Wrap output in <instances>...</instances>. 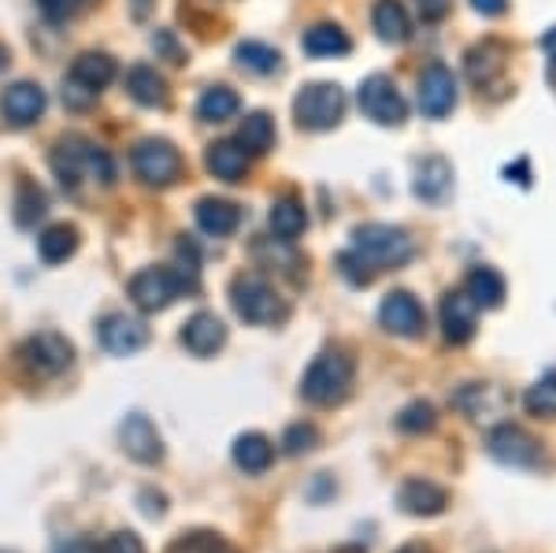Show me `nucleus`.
<instances>
[{
  "label": "nucleus",
  "mask_w": 556,
  "mask_h": 553,
  "mask_svg": "<svg viewBox=\"0 0 556 553\" xmlns=\"http://www.w3.org/2000/svg\"><path fill=\"white\" fill-rule=\"evenodd\" d=\"M130 301L141 312H164L175 305L182 293L197 290V261L190 264H164V267H141L130 279Z\"/></svg>",
  "instance_id": "1"
},
{
  "label": "nucleus",
  "mask_w": 556,
  "mask_h": 553,
  "mask_svg": "<svg viewBox=\"0 0 556 553\" xmlns=\"http://www.w3.org/2000/svg\"><path fill=\"white\" fill-rule=\"evenodd\" d=\"M353 249L371 272H386V267H401L412 261V238L408 230L390 227V223H364L353 230Z\"/></svg>",
  "instance_id": "2"
},
{
  "label": "nucleus",
  "mask_w": 556,
  "mask_h": 553,
  "mask_svg": "<svg viewBox=\"0 0 556 553\" xmlns=\"http://www.w3.org/2000/svg\"><path fill=\"white\" fill-rule=\"evenodd\" d=\"M349 387H353V361H349L345 353H338V350L319 353L316 361L308 364L304 379H301L304 401H312V405H319V409L345 401Z\"/></svg>",
  "instance_id": "3"
},
{
  "label": "nucleus",
  "mask_w": 556,
  "mask_h": 553,
  "mask_svg": "<svg viewBox=\"0 0 556 553\" xmlns=\"http://www.w3.org/2000/svg\"><path fill=\"white\" fill-rule=\"evenodd\" d=\"M345 115V89L334 83H308L293 97V120L301 130H334Z\"/></svg>",
  "instance_id": "4"
},
{
  "label": "nucleus",
  "mask_w": 556,
  "mask_h": 553,
  "mask_svg": "<svg viewBox=\"0 0 556 553\" xmlns=\"http://www.w3.org/2000/svg\"><path fill=\"white\" fill-rule=\"evenodd\" d=\"M230 305H235V312L245 324H256V327L282 324L286 312H290L271 282L256 279V275H238L235 287H230Z\"/></svg>",
  "instance_id": "5"
},
{
  "label": "nucleus",
  "mask_w": 556,
  "mask_h": 553,
  "mask_svg": "<svg viewBox=\"0 0 556 553\" xmlns=\"http://www.w3.org/2000/svg\"><path fill=\"white\" fill-rule=\"evenodd\" d=\"M134 175L152 190H167L182 178V153L167 138H141L130 153Z\"/></svg>",
  "instance_id": "6"
},
{
  "label": "nucleus",
  "mask_w": 556,
  "mask_h": 553,
  "mask_svg": "<svg viewBox=\"0 0 556 553\" xmlns=\"http://www.w3.org/2000/svg\"><path fill=\"white\" fill-rule=\"evenodd\" d=\"M20 361L30 376L52 379V376H60V372L71 368V361H75V345L56 331H41V335H30L20 345Z\"/></svg>",
  "instance_id": "7"
},
{
  "label": "nucleus",
  "mask_w": 556,
  "mask_h": 553,
  "mask_svg": "<svg viewBox=\"0 0 556 553\" xmlns=\"http://www.w3.org/2000/svg\"><path fill=\"white\" fill-rule=\"evenodd\" d=\"M356 101H361V112L367 115V120L379 123V127H401V123H405V115H408L405 97L397 93L393 78H386V75L364 78Z\"/></svg>",
  "instance_id": "8"
},
{
  "label": "nucleus",
  "mask_w": 556,
  "mask_h": 553,
  "mask_svg": "<svg viewBox=\"0 0 556 553\" xmlns=\"http://www.w3.org/2000/svg\"><path fill=\"white\" fill-rule=\"evenodd\" d=\"M486 450H490L493 461H501V465H513V468H538L545 461L542 442H538L534 435H527L523 427H513V424L490 431Z\"/></svg>",
  "instance_id": "9"
},
{
  "label": "nucleus",
  "mask_w": 556,
  "mask_h": 553,
  "mask_svg": "<svg viewBox=\"0 0 556 553\" xmlns=\"http://www.w3.org/2000/svg\"><path fill=\"white\" fill-rule=\"evenodd\" d=\"M379 319H382L386 331L397 335V338H419V335H424V327H427V312L408 290H390V293H386L382 309H379Z\"/></svg>",
  "instance_id": "10"
},
{
  "label": "nucleus",
  "mask_w": 556,
  "mask_h": 553,
  "mask_svg": "<svg viewBox=\"0 0 556 553\" xmlns=\"http://www.w3.org/2000/svg\"><path fill=\"white\" fill-rule=\"evenodd\" d=\"M45 89L38 83H12L0 93V115H4L8 127L26 130L45 115Z\"/></svg>",
  "instance_id": "11"
},
{
  "label": "nucleus",
  "mask_w": 556,
  "mask_h": 553,
  "mask_svg": "<svg viewBox=\"0 0 556 553\" xmlns=\"http://www.w3.org/2000/svg\"><path fill=\"white\" fill-rule=\"evenodd\" d=\"M416 101H419V112L430 115V120H442V115H450L453 104H456V78H453V71L445 67V64H430L424 75H419Z\"/></svg>",
  "instance_id": "12"
},
{
  "label": "nucleus",
  "mask_w": 556,
  "mask_h": 553,
  "mask_svg": "<svg viewBox=\"0 0 556 553\" xmlns=\"http://www.w3.org/2000/svg\"><path fill=\"white\" fill-rule=\"evenodd\" d=\"M101 345L112 356H130L138 350H146L149 345V327L146 319L138 316H127V312H112V316L101 319Z\"/></svg>",
  "instance_id": "13"
},
{
  "label": "nucleus",
  "mask_w": 556,
  "mask_h": 553,
  "mask_svg": "<svg viewBox=\"0 0 556 553\" xmlns=\"http://www.w3.org/2000/svg\"><path fill=\"white\" fill-rule=\"evenodd\" d=\"M119 442H123V453H127L130 461H138V465H156V461L164 457V439H160V431L152 427L149 416H141V413H130L127 420L119 424Z\"/></svg>",
  "instance_id": "14"
},
{
  "label": "nucleus",
  "mask_w": 556,
  "mask_h": 553,
  "mask_svg": "<svg viewBox=\"0 0 556 553\" xmlns=\"http://www.w3.org/2000/svg\"><path fill=\"white\" fill-rule=\"evenodd\" d=\"M182 345L193 356H212L227 345V324L215 312H197L182 327Z\"/></svg>",
  "instance_id": "15"
},
{
  "label": "nucleus",
  "mask_w": 556,
  "mask_h": 553,
  "mask_svg": "<svg viewBox=\"0 0 556 553\" xmlns=\"http://www.w3.org/2000/svg\"><path fill=\"white\" fill-rule=\"evenodd\" d=\"M475 316H479V309H475V301L464 290H450L442 298V335L450 338L453 345L471 342Z\"/></svg>",
  "instance_id": "16"
},
{
  "label": "nucleus",
  "mask_w": 556,
  "mask_h": 553,
  "mask_svg": "<svg viewBox=\"0 0 556 553\" xmlns=\"http://www.w3.org/2000/svg\"><path fill=\"white\" fill-rule=\"evenodd\" d=\"M468 78L479 89H490L497 86L501 78H505V67H508V49L501 41H482L475 45V49L468 52Z\"/></svg>",
  "instance_id": "17"
},
{
  "label": "nucleus",
  "mask_w": 556,
  "mask_h": 553,
  "mask_svg": "<svg viewBox=\"0 0 556 553\" xmlns=\"http://www.w3.org/2000/svg\"><path fill=\"white\" fill-rule=\"evenodd\" d=\"M127 93L141 109H167V104H172V86H167V78L149 64H134L127 71Z\"/></svg>",
  "instance_id": "18"
},
{
  "label": "nucleus",
  "mask_w": 556,
  "mask_h": 553,
  "mask_svg": "<svg viewBox=\"0 0 556 553\" xmlns=\"http://www.w3.org/2000/svg\"><path fill=\"white\" fill-rule=\"evenodd\" d=\"M397 505L412 516H438L450 505V494H445V487L430 483V479H405L397 490Z\"/></svg>",
  "instance_id": "19"
},
{
  "label": "nucleus",
  "mask_w": 556,
  "mask_h": 553,
  "mask_svg": "<svg viewBox=\"0 0 556 553\" xmlns=\"http://www.w3.org/2000/svg\"><path fill=\"white\" fill-rule=\"evenodd\" d=\"M249 160L253 156H249L235 138H223V141H212L208 146L204 167H208L219 183H241V178L249 175Z\"/></svg>",
  "instance_id": "20"
},
{
  "label": "nucleus",
  "mask_w": 556,
  "mask_h": 553,
  "mask_svg": "<svg viewBox=\"0 0 556 553\" xmlns=\"http://www.w3.org/2000/svg\"><path fill=\"white\" fill-rule=\"evenodd\" d=\"M193 216H197V227H201L204 235L227 238V235H235V230H238L241 209L235 201H227V198H201V201H197V209H193Z\"/></svg>",
  "instance_id": "21"
},
{
  "label": "nucleus",
  "mask_w": 556,
  "mask_h": 553,
  "mask_svg": "<svg viewBox=\"0 0 556 553\" xmlns=\"http://www.w3.org/2000/svg\"><path fill=\"white\" fill-rule=\"evenodd\" d=\"M267 227H271V235L278 242H298L304 235V227H308V212H304V204L293 198V193H286V198H275L271 201V212H267Z\"/></svg>",
  "instance_id": "22"
},
{
  "label": "nucleus",
  "mask_w": 556,
  "mask_h": 553,
  "mask_svg": "<svg viewBox=\"0 0 556 553\" xmlns=\"http://www.w3.org/2000/svg\"><path fill=\"white\" fill-rule=\"evenodd\" d=\"M450 186H453V167H450V160L427 156L424 164L416 167V183H412V190H416V198H419V201H427V204L445 201Z\"/></svg>",
  "instance_id": "23"
},
{
  "label": "nucleus",
  "mask_w": 556,
  "mask_h": 553,
  "mask_svg": "<svg viewBox=\"0 0 556 553\" xmlns=\"http://www.w3.org/2000/svg\"><path fill=\"white\" fill-rule=\"evenodd\" d=\"M67 78L78 86H86L89 93L101 97V89L112 86V78H115V60L108 56V52H83V56H75Z\"/></svg>",
  "instance_id": "24"
},
{
  "label": "nucleus",
  "mask_w": 556,
  "mask_h": 553,
  "mask_svg": "<svg viewBox=\"0 0 556 553\" xmlns=\"http://www.w3.org/2000/svg\"><path fill=\"white\" fill-rule=\"evenodd\" d=\"M371 23H375V34L390 45H401V41L412 38V20H408V12H405L401 0H375Z\"/></svg>",
  "instance_id": "25"
},
{
  "label": "nucleus",
  "mask_w": 556,
  "mask_h": 553,
  "mask_svg": "<svg viewBox=\"0 0 556 553\" xmlns=\"http://www.w3.org/2000/svg\"><path fill=\"white\" fill-rule=\"evenodd\" d=\"M464 293L475 301V309H501V301H505V279H501L497 267L479 264V267H471L468 282H464Z\"/></svg>",
  "instance_id": "26"
},
{
  "label": "nucleus",
  "mask_w": 556,
  "mask_h": 553,
  "mask_svg": "<svg viewBox=\"0 0 556 553\" xmlns=\"http://www.w3.org/2000/svg\"><path fill=\"white\" fill-rule=\"evenodd\" d=\"M301 49L308 52V56H345V52L353 49V41H349V34L338 23H316L304 30Z\"/></svg>",
  "instance_id": "27"
},
{
  "label": "nucleus",
  "mask_w": 556,
  "mask_h": 553,
  "mask_svg": "<svg viewBox=\"0 0 556 553\" xmlns=\"http://www.w3.org/2000/svg\"><path fill=\"white\" fill-rule=\"evenodd\" d=\"M275 461V445L267 435L260 431H249V435H238L235 439V465L241 472H253V476H260V472H267Z\"/></svg>",
  "instance_id": "28"
},
{
  "label": "nucleus",
  "mask_w": 556,
  "mask_h": 553,
  "mask_svg": "<svg viewBox=\"0 0 556 553\" xmlns=\"http://www.w3.org/2000/svg\"><path fill=\"white\" fill-rule=\"evenodd\" d=\"M238 146L245 149L249 156H264L275 149V120L267 112H249L238 127Z\"/></svg>",
  "instance_id": "29"
},
{
  "label": "nucleus",
  "mask_w": 556,
  "mask_h": 553,
  "mask_svg": "<svg viewBox=\"0 0 556 553\" xmlns=\"http://www.w3.org/2000/svg\"><path fill=\"white\" fill-rule=\"evenodd\" d=\"M241 112V97L230 86H208L197 101V120L201 123H227Z\"/></svg>",
  "instance_id": "30"
},
{
  "label": "nucleus",
  "mask_w": 556,
  "mask_h": 553,
  "mask_svg": "<svg viewBox=\"0 0 556 553\" xmlns=\"http://www.w3.org/2000/svg\"><path fill=\"white\" fill-rule=\"evenodd\" d=\"M78 249V227L71 223H52L38 235V253L45 264H64L67 256H75Z\"/></svg>",
  "instance_id": "31"
},
{
  "label": "nucleus",
  "mask_w": 556,
  "mask_h": 553,
  "mask_svg": "<svg viewBox=\"0 0 556 553\" xmlns=\"http://www.w3.org/2000/svg\"><path fill=\"white\" fill-rule=\"evenodd\" d=\"M45 212H49L45 190L38 183H30V178H20V186H15V223H20V227H38V219H45Z\"/></svg>",
  "instance_id": "32"
},
{
  "label": "nucleus",
  "mask_w": 556,
  "mask_h": 553,
  "mask_svg": "<svg viewBox=\"0 0 556 553\" xmlns=\"http://www.w3.org/2000/svg\"><path fill=\"white\" fill-rule=\"evenodd\" d=\"M235 60L241 71H249V75H275L278 67H282V56H278V49L264 41H241L235 49Z\"/></svg>",
  "instance_id": "33"
},
{
  "label": "nucleus",
  "mask_w": 556,
  "mask_h": 553,
  "mask_svg": "<svg viewBox=\"0 0 556 553\" xmlns=\"http://www.w3.org/2000/svg\"><path fill=\"white\" fill-rule=\"evenodd\" d=\"M167 553H238V550L230 546V542L223 539V535L197 528V531L178 535V539L172 542V546H167Z\"/></svg>",
  "instance_id": "34"
},
{
  "label": "nucleus",
  "mask_w": 556,
  "mask_h": 553,
  "mask_svg": "<svg viewBox=\"0 0 556 553\" xmlns=\"http://www.w3.org/2000/svg\"><path fill=\"white\" fill-rule=\"evenodd\" d=\"M523 405L531 409L534 416H545V420H556V368L549 372V376L538 379L531 390H527Z\"/></svg>",
  "instance_id": "35"
},
{
  "label": "nucleus",
  "mask_w": 556,
  "mask_h": 553,
  "mask_svg": "<svg viewBox=\"0 0 556 553\" xmlns=\"http://www.w3.org/2000/svg\"><path fill=\"white\" fill-rule=\"evenodd\" d=\"M434 424H438V413H434V405H430V401H412V405L401 409V416H397V427L405 435H424Z\"/></svg>",
  "instance_id": "36"
},
{
  "label": "nucleus",
  "mask_w": 556,
  "mask_h": 553,
  "mask_svg": "<svg viewBox=\"0 0 556 553\" xmlns=\"http://www.w3.org/2000/svg\"><path fill=\"white\" fill-rule=\"evenodd\" d=\"M282 445H286V453H290V457H301V453H308V450H316V445H319V431L312 424H293L290 431H286Z\"/></svg>",
  "instance_id": "37"
},
{
  "label": "nucleus",
  "mask_w": 556,
  "mask_h": 553,
  "mask_svg": "<svg viewBox=\"0 0 556 553\" xmlns=\"http://www.w3.org/2000/svg\"><path fill=\"white\" fill-rule=\"evenodd\" d=\"M338 267H342V275H345L349 282H353V287H367V282L375 279V272L353 253V249H345V253L338 256Z\"/></svg>",
  "instance_id": "38"
},
{
  "label": "nucleus",
  "mask_w": 556,
  "mask_h": 553,
  "mask_svg": "<svg viewBox=\"0 0 556 553\" xmlns=\"http://www.w3.org/2000/svg\"><path fill=\"white\" fill-rule=\"evenodd\" d=\"M41 15L49 23H67L78 15V8H83V0H38Z\"/></svg>",
  "instance_id": "39"
},
{
  "label": "nucleus",
  "mask_w": 556,
  "mask_h": 553,
  "mask_svg": "<svg viewBox=\"0 0 556 553\" xmlns=\"http://www.w3.org/2000/svg\"><path fill=\"white\" fill-rule=\"evenodd\" d=\"M101 553H146V546H141V539L134 531H115Z\"/></svg>",
  "instance_id": "40"
},
{
  "label": "nucleus",
  "mask_w": 556,
  "mask_h": 553,
  "mask_svg": "<svg viewBox=\"0 0 556 553\" xmlns=\"http://www.w3.org/2000/svg\"><path fill=\"white\" fill-rule=\"evenodd\" d=\"M93 101H97V93H89L86 86L71 83V78L64 83V104H67V109H78V112H83V109H89Z\"/></svg>",
  "instance_id": "41"
},
{
  "label": "nucleus",
  "mask_w": 556,
  "mask_h": 553,
  "mask_svg": "<svg viewBox=\"0 0 556 553\" xmlns=\"http://www.w3.org/2000/svg\"><path fill=\"white\" fill-rule=\"evenodd\" d=\"M152 49H160V52H164V56L172 60V64H186V52L175 45L172 30H156V38H152Z\"/></svg>",
  "instance_id": "42"
},
{
  "label": "nucleus",
  "mask_w": 556,
  "mask_h": 553,
  "mask_svg": "<svg viewBox=\"0 0 556 553\" xmlns=\"http://www.w3.org/2000/svg\"><path fill=\"white\" fill-rule=\"evenodd\" d=\"M416 8H419V15H424L427 23H438V20H445V15H450V0H416Z\"/></svg>",
  "instance_id": "43"
},
{
  "label": "nucleus",
  "mask_w": 556,
  "mask_h": 553,
  "mask_svg": "<svg viewBox=\"0 0 556 553\" xmlns=\"http://www.w3.org/2000/svg\"><path fill=\"white\" fill-rule=\"evenodd\" d=\"M56 553H101V550H97V542H93V539H86V535H75V539L60 542Z\"/></svg>",
  "instance_id": "44"
},
{
  "label": "nucleus",
  "mask_w": 556,
  "mask_h": 553,
  "mask_svg": "<svg viewBox=\"0 0 556 553\" xmlns=\"http://www.w3.org/2000/svg\"><path fill=\"white\" fill-rule=\"evenodd\" d=\"M471 8L479 15H490V20H493V15H505L508 0H471Z\"/></svg>",
  "instance_id": "45"
},
{
  "label": "nucleus",
  "mask_w": 556,
  "mask_h": 553,
  "mask_svg": "<svg viewBox=\"0 0 556 553\" xmlns=\"http://www.w3.org/2000/svg\"><path fill=\"white\" fill-rule=\"evenodd\" d=\"M152 8H156V0H130V15L134 23H146L152 15Z\"/></svg>",
  "instance_id": "46"
},
{
  "label": "nucleus",
  "mask_w": 556,
  "mask_h": 553,
  "mask_svg": "<svg viewBox=\"0 0 556 553\" xmlns=\"http://www.w3.org/2000/svg\"><path fill=\"white\" fill-rule=\"evenodd\" d=\"M542 49L549 52V56H556V26H553L549 34H545V38H542Z\"/></svg>",
  "instance_id": "47"
},
{
  "label": "nucleus",
  "mask_w": 556,
  "mask_h": 553,
  "mask_svg": "<svg viewBox=\"0 0 556 553\" xmlns=\"http://www.w3.org/2000/svg\"><path fill=\"white\" fill-rule=\"evenodd\" d=\"M397 553H434V550L424 546V542H408V546H401Z\"/></svg>",
  "instance_id": "48"
},
{
  "label": "nucleus",
  "mask_w": 556,
  "mask_h": 553,
  "mask_svg": "<svg viewBox=\"0 0 556 553\" xmlns=\"http://www.w3.org/2000/svg\"><path fill=\"white\" fill-rule=\"evenodd\" d=\"M549 86L556 89V56L549 60Z\"/></svg>",
  "instance_id": "49"
},
{
  "label": "nucleus",
  "mask_w": 556,
  "mask_h": 553,
  "mask_svg": "<svg viewBox=\"0 0 556 553\" xmlns=\"http://www.w3.org/2000/svg\"><path fill=\"white\" fill-rule=\"evenodd\" d=\"M4 60H8V52H4V45H0V64H4Z\"/></svg>",
  "instance_id": "50"
},
{
  "label": "nucleus",
  "mask_w": 556,
  "mask_h": 553,
  "mask_svg": "<svg viewBox=\"0 0 556 553\" xmlns=\"http://www.w3.org/2000/svg\"><path fill=\"white\" fill-rule=\"evenodd\" d=\"M83 4H93V0H83Z\"/></svg>",
  "instance_id": "51"
}]
</instances>
